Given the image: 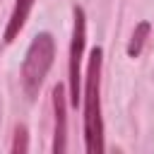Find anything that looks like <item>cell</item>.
Listing matches in <instances>:
<instances>
[{"label":"cell","instance_id":"1","mask_svg":"<svg viewBox=\"0 0 154 154\" xmlns=\"http://www.w3.org/2000/svg\"><path fill=\"white\" fill-rule=\"evenodd\" d=\"M101 63L103 51L94 48L89 53L87 77H84V147L89 154L103 152V120H101Z\"/></svg>","mask_w":154,"mask_h":154},{"label":"cell","instance_id":"2","mask_svg":"<svg viewBox=\"0 0 154 154\" xmlns=\"http://www.w3.org/2000/svg\"><path fill=\"white\" fill-rule=\"evenodd\" d=\"M55 58V41L48 31L34 36V41L26 48V55L22 60V87L29 99H36L51 65Z\"/></svg>","mask_w":154,"mask_h":154},{"label":"cell","instance_id":"3","mask_svg":"<svg viewBox=\"0 0 154 154\" xmlns=\"http://www.w3.org/2000/svg\"><path fill=\"white\" fill-rule=\"evenodd\" d=\"M75 14V29H72V43H70V65H67V84H70V103L77 106V101L82 99V55H84V43H87V17L84 10L79 5H75L72 10Z\"/></svg>","mask_w":154,"mask_h":154},{"label":"cell","instance_id":"4","mask_svg":"<svg viewBox=\"0 0 154 154\" xmlns=\"http://www.w3.org/2000/svg\"><path fill=\"white\" fill-rule=\"evenodd\" d=\"M34 7V0H14V7H12V14L7 19V26H5V34H2V41L5 43H12L19 31L24 29L26 19H29V12Z\"/></svg>","mask_w":154,"mask_h":154},{"label":"cell","instance_id":"5","mask_svg":"<svg viewBox=\"0 0 154 154\" xmlns=\"http://www.w3.org/2000/svg\"><path fill=\"white\" fill-rule=\"evenodd\" d=\"M65 87H55L53 89V108H55V142H53V152L60 154L65 152Z\"/></svg>","mask_w":154,"mask_h":154},{"label":"cell","instance_id":"6","mask_svg":"<svg viewBox=\"0 0 154 154\" xmlns=\"http://www.w3.org/2000/svg\"><path fill=\"white\" fill-rule=\"evenodd\" d=\"M149 22H140L137 24V29H135V34H132V38H130V43H128V55L130 58H137L140 53H142V46H144V41H147V36H149Z\"/></svg>","mask_w":154,"mask_h":154},{"label":"cell","instance_id":"7","mask_svg":"<svg viewBox=\"0 0 154 154\" xmlns=\"http://www.w3.org/2000/svg\"><path fill=\"white\" fill-rule=\"evenodd\" d=\"M26 149H29V144H26V130H24V128H17L12 152H26Z\"/></svg>","mask_w":154,"mask_h":154}]
</instances>
